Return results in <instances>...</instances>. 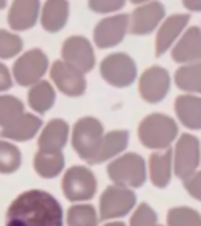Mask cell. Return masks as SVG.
I'll use <instances>...</instances> for the list:
<instances>
[{
  "instance_id": "cell-1",
  "label": "cell",
  "mask_w": 201,
  "mask_h": 226,
  "mask_svg": "<svg viewBox=\"0 0 201 226\" xmlns=\"http://www.w3.org/2000/svg\"><path fill=\"white\" fill-rule=\"evenodd\" d=\"M5 226H65L63 206L46 190H25L8 206Z\"/></svg>"
},
{
  "instance_id": "cell-2",
  "label": "cell",
  "mask_w": 201,
  "mask_h": 226,
  "mask_svg": "<svg viewBox=\"0 0 201 226\" xmlns=\"http://www.w3.org/2000/svg\"><path fill=\"white\" fill-rule=\"evenodd\" d=\"M140 143L151 151H163L174 144L179 137V124L167 113L154 112L146 115L137 129Z\"/></svg>"
},
{
  "instance_id": "cell-3",
  "label": "cell",
  "mask_w": 201,
  "mask_h": 226,
  "mask_svg": "<svg viewBox=\"0 0 201 226\" xmlns=\"http://www.w3.org/2000/svg\"><path fill=\"white\" fill-rule=\"evenodd\" d=\"M104 124L96 116H82L74 122L71 129V144L83 162L90 163L94 160L100 143L104 140Z\"/></svg>"
},
{
  "instance_id": "cell-4",
  "label": "cell",
  "mask_w": 201,
  "mask_h": 226,
  "mask_svg": "<svg viewBox=\"0 0 201 226\" xmlns=\"http://www.w3.org/2000/svg\"><path fill=\"white\" fill-rule=\"evenodd\" d=\"M107 176L112 184L126 188H140L148 181V165L137 153H123L107 165Z\"/></svg>"
},
{
  "instance_id": "cell-5",
  "label": "cell",
  "mask_w": 201,
  "mask_h": 226,
  "mask_svg": "<svg viewBox=\"0 0 201 226\" xmlns=\"http://www.w3.org/2000/svg\"><path fill=\"white\" fill-rule=\"evenodd\" d=\"M99 74L113 88H127L137 77V63L126 52H112L99 63Z\"/></svg>"
},
{
  "instance_id": "cell-6",
  "label": "cell",
  "mask_w": 201,
  "mask_h": 226,
  "mask_svg": "<svg viewBox=\"0 0 201 226\" xmlns=\"http://www.w3.org/2000/svg\"><path fill=\"white\" fill-rule=\"evenodd\" d=\"M61 188L71 203H88L97 192V179L87 165H72L63 174Z\"/></svg>"
},
{
  "instance_id": "cell-7",
  "label": "cell",
  "mask_w": 201,
  "mask_h": 226,
  "mask_svg": "<svg viewBox=\"0 0 201 226\" xmlns=\"http://www.w3.org/2000/svg\"><path fill=\"white\" fill-rule=\"evenodd\" d=\"M49 68L50 63L47 54L39 47H32L22 52L13 63V69H11L13 80L20 86L30 88L32 85L44 79Z\"/></svg>"
},
{
  "instance_id": "cell-8",
  "label": "cell",
  "mask_w": 201,
  "mask_h": 226,
  "mask_svg": "<svg viewBox=\"0 0 201 226\" xmlns=\"http://www.w3.org/2000/svg\"><path fill=\"white\" fill-rule=\"evenodd\" d=\"M137 207L135 190L119 185H109L104 188L99 198V218L100 221H113L132 214Z\"/></svg>"
},
{
  "instance_id": "cell-9",
  "label": "cell",
  "mask_w": 201,
  "mask_h": 226,
  "mask_svg": "<svg viewBox=\"0 0 201 226\" xmlns=\"http://www.w3.org/2000/svg\"><path fill=\"white\" fill-rule=\"evenodd\" d=\"M201 166V141L196 135L184 132L173 146V171L181 181L198 171Z\"/></svg>"
},
{
  "instance_id": "cell-10",
  "label": "cell",
  "mask_w": 201,
  "mask_h": 226,
  "mask_svg": "<svg viewBox=\"0 0 201 226\" xmlns=\"http://www.w3.org/2000/svg\"><path fill=\"white\" fill-rule=\"evenodd\" d=\"M171 88V75L163 66L154 64L146 68L138 77L140 97L148 104H159L168 96Z\"/></svg>"
},
{
  "instance_id": "cell-11",
  "label": "cell",
  "mask_w": 201,
  "mask_h": 226,
  "mask_svg": "<svg viewBox=\"0 0 201 226\" xmlns=\"http://www.w3.org/2000/svg\"><path fill=\"white\" fill-rule=\"evenodd\" d=\"M52 85L68 97H79L87 91V77L82 71L68 64L66 61L55 60L49 68Z\"/></svg>"
},
{
  "instance_id": "cell-12",
  "label": "cell",
  "mask_w": 201,
  "mask_h": 226,
  "mask_svg": "<svg viewBox=\"0 0 201 226\" xmlns=\"http://www.w3.org/2000/svg\"><path fill=\"white\" fill-rule=\"evenodd\" d=\"M129 33V14L116 13L102 17L93 30L94 46L99 49H112L123 42Z\"/></svg>"
},
{
  "instance_id": "cell-13",
  "label": "cell",
  "mask_w": 201,
  "mask_h": 226,
  "mask_svg": "<svg viewBox=\"0 0 201 226\" xmlns=\"http://www.w3.org/2000/svg\"><path fill=\"white\" fill-rule=\"evenodd\" d=\"M61 60L77 68L83 74L90 72L96 64V54L91 41L82 35L68 36L61 44Z\"/></svg>"
},
{
  "instance_id": "cell-14",
  "label": "cell",
  "mask_w": 201,
  "mask_h": 226,
  "mask_svg": "<svg viewBox=\"0 0 201 226\" xmlns=\"http://www.w3.org/2000/svg\"><path fill=\"white\" fill-rule=\"evenodd\" d=\"M165 5L159 0H153L143 5H137L129 14V33L143 36L159 29L162 20L167 17Z\"/></svg>"
},
{
  "instance_id": "cell-15",
  "label": "cell",
  "mask_w": 201,
  "mask_h": 226,
  "mask_svg": "<svg viewBox=\"0 0 201 226\" xmlns=\"http://www.w3.org/2000/svg\"><path fill=\"white\" fill-rule=\"evenodd\" d=\"M190 22V14L189 13H176L162 20V24L157 29L156 35V57H162L165 52L174 46V42L179 39V36L184 33L187 25Z\"/></svg>"
},
{
  "instance_id": "cell-16",
  "label": "cell",
  "mask_w": 201,
  "mask_h": 226,
  "mask_svg": "<svg viewBox=\"0 0 201 226\" xmlns=\"http://www.w3.org/2000/svg\"><path fill=\"white\" fill-rule=\"evenodd\" d=\"M41 13V0H13L7 22L13 32H25L35 27Z\"/></svg>"
},
{
  "instance_id": "cell-17",
  "label": "cell",
  "mask_w": 201,
  "mask_h": 226,
  "mask_svg": "<svg viewBox=\"0 0 201 226\" xmlns=\"http://www.w3.org/2000/svg\"><path fill=\"white\" fill-rule=\"evenodd\" d=\"M171 58L179 64L201 61V27L190 25L171 47Z\"/></svg>"
},
{
  "instance_id": "cell-18",
  "label": "cell",
  "mask_w": 201,
  "mask_h": 226,
  "mask_svg": "<svg viewBox=\"0 0 201 226\" xmlns=\"http://www.w3.org/2000/svg\"><path fill=\"white\" fill-rule=\"evenodd\" d=\"M42 119L36 113H22L19 118H16L11 124L5 126L0 129V138L10 140L13 143H22V141H30L35 138L39 131L42 129Z\"/></svg>"
},
{
  "instance_id": "cell-19",
  "label": "cell",
  "mask_w": 201,
  "mask_h": 226,
  "mask_svg": "<svg viewBox=\"0 0 201 226\" xmlns=\"http://www.w3.org/2000/svg\"><path fill=\"white\" fill-rule=\"evenodd\" d=\"M71 137V129L66 119L54 118L47 121L38 134V149L63 153Z\"/></svg>"
},
{
  "instance_id": "cell-20",
  "label": "cell",
  "mask_w": 201,
  "mask_h": 226,
  "mask_svg": "<svg viewBox=\"0 0 201 226\" xmlns=\"http://www.w3.org/2000/svg\"><path fill=\"white\" fill-rule=\"evenodd\" d=\"M148 179L156 188H167L174 176L173 171V148L163 151H153L146 162Z\"/></svg>"
},
{
  "instance_id": "cell-21",
  "label": "cell",
  "mask_w": 201,
  "mask_h": 226,
  "mask_svg": "<svg viewBox=\"0 0 201 226\" xmlns=\"http://www.w3.org/2000/svg\"><path fill=\"white\" fill-rule=\"evenodd\" d=\"M174 113L189 131H201V96L182 93L174 99Z\"/></svg>"
},
{
  "instance_id": "cell-22",
  "label": "cell",
  "mask_w": 201,
  "mask_h": 226,
  "mask_svg": "<svg viewBox=\"0 0 201 226\" xmlns=\"http://www.w3.org/2000/svg\"><path fill=\"white\" fill-rule=\"evenodd\" d=\"M69 19V2L68 0H46L41 5L39 24L49 33H57L65 29Z\"/></svg>"
},
{
  "instance_id": "cell-23",
  "label": "cell",
  "mask_w": 201,
  "mask_h": 226,
  "mask_svg": "<svg viewBox=\"0 0 201 226\" xmlns=\"http://www.w3.org/2000/svg\"><path fill=\"white\" fill-rule=\"evenodd\" d=\"M129 140H131V135H129V131L126 129H115V131L105 132L104 140L100 143V148L94 160L91 162V165L105 163L116 159L118 156L126 153V149L129 146Z\"/></svg>"
},
{
  "instance_id": "cell-24",
  "label": "cell",
  "mask_w": 201,
  "mask_h": 226,
  "mask_svg": "<svg viewBox=\"0 0 201 226\" xmlns=\"http://www.w3.org/2000/svg\"><path fill=\"white\" fill-rule=\"evenodd\" d=\"M65 154L58 151L38 149L33 156V170L42 179H55L65 170Z\"/></svg>"
},
{
  "instance_id": "cell-25",
  "label": "cell",
  "mask_w": 201,
  "mask_h": 226,
  "mask_svg": "<svg viewBox=\"0 0 201 226\" xmlns=\"http://www.w3.org/2000/svg\"><path fill=\"white\" fill-rule=\"evenodd\" d=\"M55 100H57V91H55V86L52 85L50 80L42 79L29 88L27 104L38 115L47 113L55 105Z\"/></svg>"
},
{
  "instance_id": "cell-26",
  "label": "cell",
  "mask_w": 201,
  "mask_h": 226,
  "mask_svg": "<svg viewBox=\"0 0 201 226\" xmlns=\"http://www.w3.org/2000/svg\"><path fill=\"white\" fill-rule=\"evenodd\" d=\"M173 80L182 93L201 96V61L181 64L176 69Z\"/></svg>"
},
{
  "instance_id": "cell-27",
  "label": "cell",
  "mask_w": 201,
  "mask_h": 226,
  "mask_svg": "<svg viewBox=\"0 0 201 226\" xmlns=\"http://www.w3.org/2000/svg\"><path fill=\"white\" fill-rule=\"evenodd\" d=\"M99 212L91 203H72L65 214L66 226H99Z\"/></svg>"
},
{
  "instance_id": "cell-28",
  "label": "cell",
  "mask_w": 201,
  "mask_h": 226,
  "mask_svg": "<svg viewBox=\"0 0 201 226\" xmlns=\"http://www.w3.org/2000/svg\"><path fill=\"white\" fill-rule=\"evenodd\" d=\"M22 154L16 143L0 138V174H13L20 168Z\"/></svg>"
},
{
  "instance_id": "cell-29",
  "label": "cell",
  "mask_w": 201,
  "mask_h": 226,
  "mask_svg": "<svg viewBox=\"0 0 201 226\" xmlns=\"http://www.w3.org/2000/svg\"><path fill=\"white\" fill-rule=\"evenodd\" d=\"M22 113H25L24 100L13 94H0V129L11 124Z\"/></svg>"
},
{
  "instance_id": "cell-30",
  "label": "cell",
  "mask_w": 201,
  "mask_h": 226,
  "mask_svg": "<svg viewBox=\"0 0 201 226\" xmlns=\"http://www.w3.org/2000/svg\"><path fill=\"white\" fill-rule=\"evenodd\" d=\"M167 226H201V214L190 206H176L167 212Z\"/></svg>"
},
{
  "instance_id": "cell-31",
  "label": "cell",
  "mask_w": 201,
  "mask_h": 226,
  "mask_svg": "<svg viewBox=\"0 0 201 226\" xmlns=\"http://www.w3.org/2000/svg\"><path fill=\"white\" fill-rule=\"evenodd\" d=\"M24 49L22 38L7 29H0V60H10L14 57H19Z\"/></svg>"
},
{
  "instance_id": "cell-32",
  "label": "cell",
  "mask_w": 201,
  "mask_h": 226,
  "mask_svg": "<svg viewBox=\"0 0 201 226\" xmlns=\"http://www.w3.org/2000/svg\"><path fill=\"white\" fill-rule=\"evenodd\" d=\"M159 215L148 203H140L132 210L129 226H157Z\"/></svg>"
},
{
  "instance_id": "cell-33",
  "label": "cell",
  "mask_w": 201,
  "mask_h": 226,
  "mask_svg": "<svg viewBox=\"0 0 201 226\" xmlns=\"http://www.w3.org/2000/svg\"><path fill=\"white\" fill-rule=\"evenodd\" d=\"M127 0H88V8L97 14H113L123 10Z\"/></svg>"
},
{
  "instance_id": "cell-34",
  "label": "cell",
  "mask_w": 201,
  "mask_h": 226,
  "mask_svg": "<svg viewBox=\"0 0 201 226\" xmlns=\"http://www.w3.org/2000/svg\"><path fill=\"white\" fill-rule=\"evenodd\" d=\"M182 184H184L185 192L193 199H196V201L201 203V170H198L192 176H189L185 181H182Z\"/></svg>"
},
{
  "instance_id": "cell-35",
  "label": "cell",
  "mask_w": 201,
  "mask_h": 226,
  "mask_svg": "<svg viewBox=\"0 0 201 226\" xmlns=\"http://www.w3.org/2000/svg\"><path fill=\"white\" fill-rule=\"evenodd\" d=\"M13 74L10 71V68L0 61V94L8 91L10 88H13Z\"/></svg>"
},
{
  "instance_id": "cell-36",
  "label": "cell",
  "mask_w": 201,
  "mask_h": 226,
  "mask_svg": "<svg viewBox=\"0 0 201 226\" xmlns=\"http://www.w3.org/2000/svg\"><path fill=\"white\" fill-rule=\"evenodd\" d=\"M185 10L193 11V13H199L201 11V0H181Z\"/></svg>"
},
{
  "instance_id": "cell-37",
  "label": "cell",
  "mask_w": 201,
  "mask_h": 226,
  "mask_svg": "<svg viewBox=\"0 0 201 226\" xmlns=\"http://www.w3.org/2000/svg\"><path fill=\"white\" fill-rule=\"evenodd\" d=\"M102 226H127V224L123 223L121 220H113V221H105Z\"/></svg>"
},
{
  "instance_id": "cell-38",
  "label": "cell",
  "mask_w": 201,
  "mask_h": 226,
  "mask_svg": "<svg viewBox=\"0 0 201 226\" xmlns=\"http://www.w3.org/2000/svg\"><path fill=\"white\" fill-rule=\"evenodd\" d=\"M131 3L134 5H143V3H148V2H153V0H129Z\"/></svg>"
},
{
  "instance_id": "cell-39",
  "label": "cell",
  "mask_w": 201,
  "mask_h": 226,
  "mask_svg": "<svg viewBox=\"0 0 201 226\" xmlns=\"http://www.w3.org/2000/svg\"><path fill=\"white\" fill-rule=\"evenodd\" d=\"M8 5V0H0V10H3Z\"/></svg>"
},
{
  "instance_id": "cell-40",
  "label": "cell",
  "mask_w": 201,
  "mask_h": 226,
  "mask_svg": "<svg viewBox=\"0 0 201 226\" xmlns=\"http://www.w3.org/2000/svg\"><path fill=\"white\" fill-rule=\"evenodd\" d=\"M157 226H163V224H157ZM165 226H167V224H165Z\"/></svg>"
}]
</instances>
